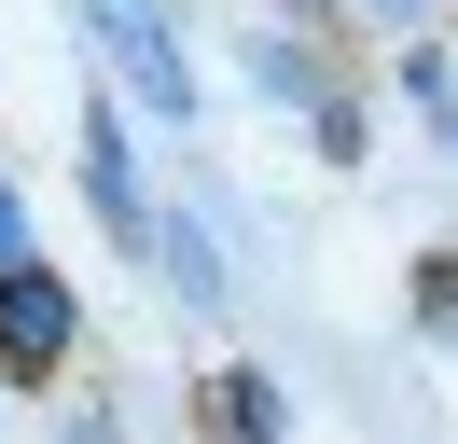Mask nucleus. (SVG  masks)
<instances>
[{
    "mask_svg": "<svg viewBox=\"0 0 458 444\" xmlns=\"http://www.w3.org/2000/svg\"><path fill=\"white\" fill-rule=\"evenodd\" d=\"M98 14V42L125 56V83H140L153 98V125H181V111H195V70H181V42H167V14H153V0H84Z\"/></svg>",
    "mask_w": 458,
    "mask_h": 444,
    "instance_id": "1",
    "label": "nucleus"
},
{
    "mask_svg": "<svg viewBox=\"0 0 458 444\" xmlns=\"http://www.w3.org/2000/svg\"><path fill=\"white\" fill-rule=\"evenodd\" d=\"M14 250H29V209H14V194H0V264H14Z\"/></svg>",
    "mask_w": 458,
    "mask_h": 444,
    "instance_id": "4",
    "label": "nucleus"
},
{
    "mask_svg": "<svg viewBox=\"0 0 458 444\" xmlns=\"http://www.w3.org/2000/svg\"><path fill=\"white\" fill-rule=\"evenodd\" d=\"M56 347H70V292H56V278H29V264H0V361L42 375Z\"/></svg>",
    "mask_w": 458,
    "mask_h": 444,
    "instance_id": "2",
    "label": "nucleus"
},
{
    "mask_svg": "<svg viewBox=\"0 0 458 444\" xmlns=\"http://www.w3.org/2000/svg\"><path fill=\"white\" fill-rule=\"evenodd\" d=\"M208 416H223V431H278V388H264V375H223V403H208Z\"/></svg>",
    "mask_w": 458,
    "mask_h": 444,
    "instance_id": "3",
    "label": "nucleus"
},
{
    "mask_svg": "<svg viewBox=\"0 0 458 444\" xmlns=\"http://www.w3.org/2000/svg\"><path fill=\"white\" fill-rule=\"evenodd\" d=\"M389 14H417V0H389Z\"/></svg>",
    "mask_w": 458,
    "mask_h": 444,
    "instance_id": "5",
    "label": "nucleus"
}]
</instances>
